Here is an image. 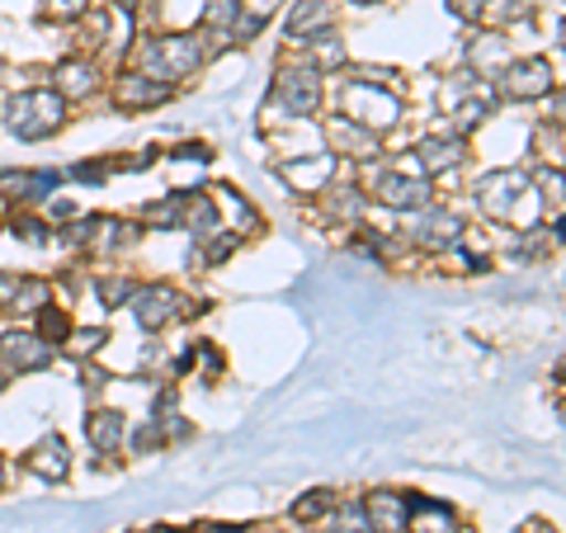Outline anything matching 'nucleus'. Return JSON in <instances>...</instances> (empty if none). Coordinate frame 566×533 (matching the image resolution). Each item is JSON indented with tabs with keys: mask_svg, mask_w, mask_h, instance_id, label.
Instances as JSON below:
<instances>
[{
	"mask_svg": "<svg viewBox=\"0 0 566 533\" xmlns=\"http://www.w3.org/2000/svg\"><path fill=\"white\" fill-rule=\"evenodd\" d=\"M29 468L43 472V477H62V472H66V443H62V439H48L43 449H33Z\"/></svg>",
	"mask_w": 566,
	"mask_h": 533,
	"instance_id": "nucleus-5",
	"label": "nucleus"
},
{
	"mask_svg": "<svg viewBox=\"0 0 566 533\" xmlns=\"http://www.w3.org/2000/svg\"><path fill=\"white\" fill-rule=\"evenodd\" d=\"M547 91V66L543 62H524L510 81V95H543Z\"/></svg>",
	"mask_w": 566,
	"mask_h": 533,
	"instance_id": "nucleus-6",
	"label": "nucleus"
},
{
	"mask_svg": "<svg viewBox=\"0 0 566 533\" xmlns=\"http://www.w3.org/2000/svg\"><path fill=\"white\" fill-rule=\"evenodd\" d=\"M62 123V100L48 95V91H29L10 104V128L20 137H43Z\"/></svg>",
	"mask_w": 566,
	"mask_h": 533,
	"instance_id": "nucleus-1",
	"label": "nucleus"
},
{
	"mask_svg": "<svg viewBox=\"0 0 566 533\" xmlns=\"http://www.w3.org/2000/svg\"><path fill=\"white\" fill-rule=\"evenodd\" d=\"M175 316V293L170 289H147L142 293V302H137V322L142 326H161V322H170Z\"/></svg>",
	"mask_w": 566,
	"mask_h": 533,
	"instance_id": "nucleus-2",
	"label": "nucleus"
},
{
	"mask_svg": "<svg viewBox=\"0 0 566 533\" xmlns=\"http://www.w3.org/2000/svg\"><path fill=\"white\" fill-rule=\"evenodd\" d=\"M331 533H374V520H368L364 510H345L340 520H335V529Z\"/></svg>",
	"mask_w": 566,
	"mask_h": 533,
	"instance_id": "nucleus-10",
	"label": "nucleus"
},
{
	"mask_svg": "<svg viewBox=\"0 0 566 533\" xmlns=\"http://www.w3.org/2000/svg\"><path fill=\"white\" fill-rule=\"evenodd\" d=\"M458 156H463V151H458V142H430V147H424V161L439 166V170L458 166Z\"/></svg>",
	"mask_w": 566,
	"mask_h": 533,
	"instance_id": "nucleus-8",
	"label": "nucleus"
},
{
	"mask_svg": "<svg viewBox=\"0 0 566 533\" xmlns=\"http://www.w3.org/2000/svg\"><path fill=\"white\" fill-rule=\"evenodd\" d=\"M118 430H123V420H118L114 411H99V416L91 420V439L99 443V449H114V443H118Z\"/></svg>",
	"mask_w": 566,
	"mask_h": 533,
	"instance_id": "nucleus-7",
	"label": "nucleus"
},
{
	"mask_svg": "<svg viewBox=\"0 0 566 533\" xmlns=\"http://www.w3.org/2000/svg\"><path fill=\"white\" fill-rule=\"evenodd\" d=\"M6 297H14V279H10V274H0V302H6Z\"/></svg>",
	"mask_w": 566,
	"mask_h": 533,
	"instance_id": "nucleus-12",
	"label": "nucleus"
},
{
	"mask_svg": "<svg viewBox=\"0 0 566 533\" xmlns=\"http://www.w3.org/2000/svg\"><path fill=\"white\" fill-rule=\"evenodd\" d=\"M6 354H10V364H20V368L48 364V345H33V335H6Z\"/></svg>",
	"mask_w": 566,
	"mask_h": 533,
	"instance_id": "nucleus-3",
	"label": "nucleus"
},
{
	"mask_svg": "<svg viewBox=\"0 0 566 533\" xmlns=\"http://www.w3.org/2000/svg\"><path fill=\"white\" fill-rule=\"evenodd\" d=\"M411 529L416 533H453V520H449V510H424Z\"/></svg>",
	"mask_w": 566,
	"mask_h": 533,
	"instance_id": "nucleus-9",
	"label": "nucleus"
},
{
	"mask_svg": "<svg viewBox=\"0 0 566 533\" xmlns=\"http://www.w3.org/2000/svg\"><path fill=\"white\" fill-rule=\"evenodd\" d=\"M382 199L397 203V208H416V203H424V185L420 180H401V175H387V180H382Z\"/></svg>",
	"mask_w": 566,
	"mask_h": 533,
	"instance_id": "nucleus-4",
	"label": "nucleus"
},
{
	"mask_svg": "<svg viewBox=\"0 0 566 533\" xmlns=\"http://www.w3.org/2000/svg\"><path fill=\"white\" fill-rule=\"evenodd\" d=\"M326 170H331V161H297V166H289V175L303 189H307V180H326Z\"/></svg>",
	"mask_w": 566,
	"mask_h": 533,
	"instance_id": "nucleus-11",
	"label": "nucleus"
}]
</instances>
